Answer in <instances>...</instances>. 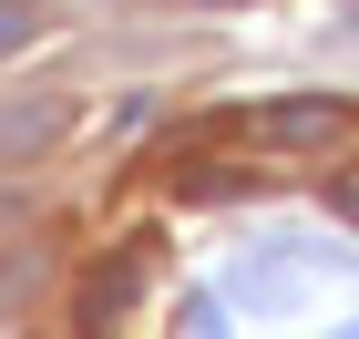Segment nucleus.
<instances>
[{
	"mask_svg": "<svg viewBox=\"0 0 359 339\" xmlns=\"http://www.w3.org/2000/svg\"><path fill=\"white\" fill-rule=\"evenodd\" d=\"M0 41H21V11H0Z\"/></svg>",
	"mask_w": 359,
	"mask_h": 339,
	"instance_id": "obj_1",
	"label": "nucleus"
}]
</instances>
